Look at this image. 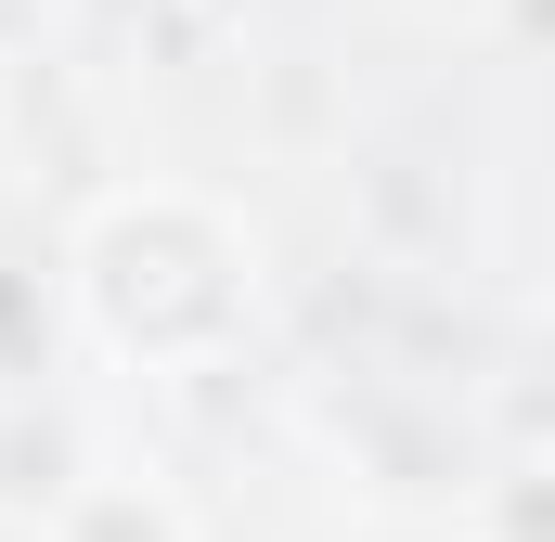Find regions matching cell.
Listing matches in <instances>:
<instances>
[{
    "mask_svg": "<svg viewBox=\"0 0 555 542\" xmlns=\"http://www.w3.org/2000/svg\"><path fill=\"white\" fill-rule=\"evenodd\" d=\"M272 310V259H259V220L207 181H117L78 207L65 233V323L155 388H194L220 375Z\"/></svg>",
    "mask_w": 555,
    "mask_h": 542,
    "instance_id": "cell-1",
    "label": "cell"
},
{
    "mask_svg": "<svg viewBox=\"0 0 555 542\" xmlns=\"http://www.w3.org/2000/svg\"><path fill=\"white\" fill-rule=\"evenodd\" d=\"M39 542H194V517H181L155 478H78Z\"/></svg>",
    "mask_w": 555,
    "mask_h": 542,
    "instance_id": "cell-2",
    "label": "cell"
}]
</instances>
